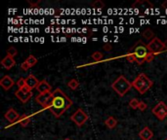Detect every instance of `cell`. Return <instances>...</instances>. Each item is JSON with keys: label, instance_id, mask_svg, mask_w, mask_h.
<instances>
[{"label": "cell", "instance_id": "cell-1", "mask_svg": "<svg viewBox=\"0 0 167 140\" xmlns=\"http://www.w3.org/2000/svg\"><path fill=\"white\" fill-rule=\"evenodd\" d=\"M72 105V99L61 89H56L52 93V104L49 109L56 118H60Z\"/></svg>", "mask_w": 167, "mask_h": 140}, {"label": "cell", "instance_id": "cell-3", "mask_svg": "<svg viewBox=\"0 0 167 140\" xmlns=\"http://www.w3.org/2000/svg\"><path fill=\"white\" fill-rule=\"evenodd\" d=\"M152 85H153V82L145 73L139 74L137 78H135V80L132 82V86H133L141 94H146L147 91L151 89Z\"/></svg>", "mask_w": 167, "mask_h": 140}, {"label": "cell", "instance_id": "cell-26", "mask_svg": "<svg viewBox=\"0 0 167 140\" xmlns=\"http://www.w3.org/2000/svg\"><path fill=\"white\" fill-rule=\"evenodd\" d=\"M138 109H139V110H141V111H145L147 109V103L144 102V101H140Z\"/></svg>", "mask_w": 167, "mask_h": 140}, {"label": "cell", "instance_id": "cell-32", "mask_svg": "<svg viewBox=\"0 0 167 140\" xmlns=\"http://www.w3.org/2000/svg\"><path fill=\"white\" fill-rule=\"evenodd\" d=\"M165 140H167V139H165Z\"/></svg>", "mask_w": 167, "mask_h": 140}, {"label": "cell", "instance_id": "cell-25", "mask_svg": "<svg viewBox=\"0 0 167 140\" xmlns=\"http://www.w3.org/2000/svg\"><path fill=\"white\" fill-rule=\"evenodd\" d=\"M17 86L19 87V89L25 87V78H20L19 80L17 81Z\"/></svg>", "mask_w": 167, "mask_h": 140}, {"label": "cell", "instance_id": "cell-5", "mask_svg": "<svg viewBox=\"0 0 167 140\" xmlns=\"http://www.w3.org/2000/svg\"><path fill=\"white\" fill-rule=\"evenodd\" d=\"M165 48H166L165 43H163L159 38H157V37H155L151 42L148 44L149 51L152 52V54H155V56L159 54V52H163L165 50Z\"/></svg>", "mask_w": 167, "mask_h": 140}, {"label": "cell", "instance_id": "cell-20", "mask_svg": "<svg viewBox=\"0 0 167 140\" xmlns=\"http://www.w3.org/2000/svg\"><path fill=\"white\" fill-rule=\"evenodd\" d=\"M25 61V62L29 65L30 67H32V66H34V65L37 63V59L35 58L34 56H32V55H30V56H28V58L26 59Z\"/></svg>", "mask_w": 167, "mask_h": 140}, {"label": "cell", "instance_id": "cell-8", "mask_svg": "<svg viewBox=\"0 0 167 140\" xmlns=\"http://www.w3.org/2000/svg\"><path fill=\"white\" fill-rule=\"evenodd\" d=\"M152 114L155 115L158 120H164V118L167 117V105L163 102H158L155 107L152 108Z\"/></svg>", "mask_w": 167, "mask_h": 140}, {"label": "cell", "instance_id": "cell-13", "mask_svg": "<svg viewBox=\"0 0 167 140\" xmlns=\"http://www.w3.org/2000/svg\"><path fill=\"white\" fill-rule=\"evenodd\" d=\"M36 90H37V91L39 94L49 93V91H51V86L46 80H42V81L39 82Z\"/></svg>", "mask_w": 167, "mask_h": 140}, {"label": "cell", "instance_id": "cell-9", "mask_svg": "<svg viewBox=\"0 0 167 140\" xmlns=\"http://www.w3.org/2000/svg\"><path fill=\"white\" fill-rule=\"evenodd\" d=\"M16 96L23 103L28 102V100L30 99V97L32 96V90L29 89L28 86H25L23 88H21L17 91H16Z\"/></svg>", "mask_w": 167, "mask_h": 140}, {"label": "cell", "instance_id": "cell-6", "mask_svg": "<svg viewBox=\"0 0 167 140\" xmlns=\"http://www.w3.org/2000/svg\"><path fill=\"white\" fill-rule=\"evenodd\" d=\"M70 120H72L76 126H82L86 122V121L88 120V115L82 110L81 108H79L75 113L72 115Z\"/></svg>", "mask_w": 167, "mask_h": 140}, {"label": "cell", "instance_id": "cell-30", "mask_svg": "<svg viewBox=\"0 0 167 140\" xmlns=\"http://www.w3.org/2000/svg\"><path fill=\"white\" fill-rule=\"evenodd\" d=\"M28 3H29L30 5H32V6H36L37 4H39V3H40V0H37L36 2H33V1H30V0H28Z\"/></svg>", "mask_w": 167, "mask_h": 140}, {"label": "cell", "instance_id": "cell-15", "mask_svg": "<svg viewBox=\"0 0 167 140\" xmlns=\"http://www.w3.org/2000/svg\"><path fill=\"white\" fill-rule=\"evenodd\" d=\"M1 64H2V66H3L4 68H6V69H11V68L16 64V61H15L14 58H11V56H6L5 58H4V59L1 60Z\"/></svg>", "mask_w": 167, "mask_h": 140}, {"label": "cell", "instance_id": "cell-14", "mask_svg": "<svg viewBox=\"0 0 167 140\" xmlns=\"http://www.w3.org/2000/svg\"><path fill=\"white\" fill-rule=\"evenodd\" d=\"M139 136L142 140H151L153 136V132L151 129L148 128V126H145V128L139 132Z\"/></svg>", "mask_w": 167, "mask_h": 140}, {"label": "cell", "instance_id": "cell-7", "mask_svg": "<svg viewBox=\"0 0 167 140\" xmlns=\"http://www.w3.org/2000/svg\"><path fill=\"white\" fill-rule=\"evenodd\" d=\"M35 101L38 104H40L43 108H50L52 104V93H44V94H39L36 97H35Z\"/></svg>", "mask_w": 167, "mask_h": 140}, {"label": "cell", "instance_id": "cell-29", "mask_svg": "<svg viewBox=\"0 0 167 140\" xmlns=\"http://www.w3.org/2000/svg\"><path fill=\"white\" fill-rule=\"evenodd\" d=\"M104 50H105V51H107V52L112 51V46L111 45V44H105V46H104Z\"/></svg>", "mask_w": 167, "mask_h": 140}, {"label": "cell", "instance_id": "cell-22", "mask_svg": "<svg viewBox=\"0 0 167 140\" xmlns=\"http://www.w3.org/2000/svg\"><path fill=\"white\" fill-rule=\"evenodd\" d=\"M139 104H140V101L137 98H133V99H131L129 101V106L132 109H138Z\"/></svg>", "mask_w": 167, "mask_h": 140}, {"label": "cell", "instance_id": "cell-23", "mask_svg": "<svg viewBox=\"0 0 167 140\" xmlns=\"http://www.w3.org/2000/svg\"><path fill=\"white\" fill-rule=\"evenodd\" d=\"M18 55V51L16 50V48L14 47H10L9 49L7 50V56H11V58H14Z\"/></svg>", "mask_w": 167, "mask_h": 140}, {"label": "cell", "instance_id": "cell-31", "mask_svg": "<svg viewBox=\"0 0 167 140\" xmlns=\"http://www.w3.org/2000/svg\"><path fill=\"white\" fill-rule=\"evenodd\" d=\"M65 140H72V139H69V138H65Z\"/></svg>", "mask_w": 167, "mask_h": 140}, {"label": "cell", "instance_id": "cell-19", "mask_svg": "<svg viewBox=\"0 0 167 140\" xmlns=\"http://www.w3.org/2000/svg\"><path fill=\"white\" fill-rule=\"evenodd\" d=\"M68 86L70 90H72V91H75L78 89V87H79V83L78 81L76 80V79H72L68 83Z\"/></svg>", "mask_w": 167, "mask_h": 140}, {"label": "cell", "instance_id": "cell-16", "mask_svg": "<svg viewBox=\"0 0 167 140\" xmlns=\"http://www.w3.org/2000/svg\"><path fill=\"white\" fill-rule=\"evenodd\" d=\"M105 126H107L109 129H114L116 126V125H117V121H116V119L114 117L111 116V117H109L108 119L105 121Z\"/></svg>", "mask_w": 167, "mask_h": 140}, {"label": "cell", "instance_id": "cell-27", "mask_svg": "<svg viewBox=\"0 0 167 140\" xmlns=\"http://www.w3.org/2000/svg\"><path fill=\"white\" fill-rule=\"evenodd\" d=\"M155 55L152 54V52H149V54L148 55V56L146 58V62H151V61H152V59H155Z\"/></svg>", "mask_w": 167, "mask_h": 140}, {"label": "cell", "instance_id": "cell-4", "mask_svg": "<svg viewBox=\"0 0 167 140\" xmlns=\"http://www.w3.org/2000/svg\"><path fill=\"white\" fill-rule=\"evenodd\" d=\"M132 87H133L132 86V83H130L123 75H120L112 84V88L113 89V91L119 96H124L125 94Z\"/></svg>", "mask_w": 167, "mask_h": 140}, {"label": "cell", "instance_id": "cell-28", "mask_svg": "<svg viewBox=\"0 0 167 140\" xmlns=\"http://www.w3.org/2000/svg\"><path fill=\"white\" fill-rule=\"evenodd\" d=\"M21 68H22V70H24V71H28V70L30 68V66L25 62V61H24V62L21 64Z\"/></svg>", "mask_w": 167, "mask_h": 140}, {"label": "cell", "instance_id": "cell-17", "mask_svg": "<svg viewBox=\"0 0 167 140\" xmlns=\"http://www.w3.org/2000/svg\"><path fill=\"white\" fill-rule=\"evenodd\" d=\"M20 125L23 126V128H25V126H28V125L30 122V117L28 116V115H23L20 117Z\"/></svg>", "mask_w": 167, "mask_h": 140}, {"label": "cell", "instance_id": "cell-2", "mask_svg": "<svg viewBox=\"0 0 167 140\" xmlns=\"http://www.w3.org/2000/svg\"><path fill=\"white\" fill-rule=\"evenodd\" d=\"M129 52L133 54L136 56V59H137L136 62L139 65H142L144 62H146V58L151 52L148 49V45H146L144 42L140 40L135 43V45L131 48Z\"/></svg>", "mask_w": 167, "mask_h": 140}, {"label": "cell", "instance_id": "cell-21", "mask_svg": "<svg viewBox=\"0 0 167 140\" xmlns=\"http://www.w3.org/2000/svg\"><path fill=\"white\" fill-rule=\"evenodd\" d=\"M91 58L93 59L94 60H96V61H99V60H102L103 59L104 56H103V54L101 52H94L93 54H92Z\"/></svg>", "mask_w": 167, "mask_h": 140}, {"label": "cell", "instance_id": "cell-10", "mask_svg": "<svg viewBox=\"0 0 167 140\" xmlns=\"http://www.w3.org/2000/svg\"><path fill=\"white\" fill-rule=\"evenodd\" d=\"M20 115L18 114L14 109L13 108H10L9 110L5 113V119L8 121V122H16L17 121H19L20 120Z\"/></svg>", "mask_w": 167, "mask_h": 140}, {"label": "cell", "instance_id": "cell-24", "mask_svg": "<svg viewBox=\"0 0 167 140\" xmlns=\"http://www.w3.org/2000/svg\"><path fill=\"white\" fill-rule=\"evenodd\" d=\"M126 59L128 60L129 62H131V63L136 62V61H137V59H136V56L133 54H130V52H128V55H127Z\"/></svg>", "mask_w": 167, "mask_h": 140}, {"label": "cell", "instance_id": "cell-12", "mask_svg": "<svg viewBox=\"0 0 167 140\" xmlns=\"http://www.w3.org/2000/svg\"><path fill=\"white\" fill-rule=\"evenodd\" d=\"M39 84V81L37 80V78L35 77L34 75H28V78H25V86H28L30 90H33V89H36L37 86Z\"/></svg>", "mask_w": 167, "mask_h": 140}, {"label": "cell", "instance_id": "cell-18", "mask_svg": "<svg viewBox=\"0 0 167 140\" xmlns=\"http://www.w3.org/2000/svg\"><path fill=\"white\" fill-rule=\"evenodd\" d=\"M143 37L148 39V40H151L152 41V39L155 38V33H153V31H152V29L147 28V29H145L144 31H143Z\"/></svg>", "mask_w": 167, "mask_h": 140}, {"label": "cell", "instance_id": "cell-11", "mask_svg": "<svg viewBox=\"0 0 167 140\" xmlns=\"http://www.w3.org/2000/svg\"><path fill=\"white\" fill-rule=\"evenodd\" d=\"M0 85H1V87L5 91H9L13 86H14V81H13V79L10 76L5 75L1 80H0Z\"/></svg>", "mask_w": 167, "mask_h": 140}]
</instances>
